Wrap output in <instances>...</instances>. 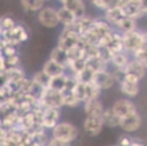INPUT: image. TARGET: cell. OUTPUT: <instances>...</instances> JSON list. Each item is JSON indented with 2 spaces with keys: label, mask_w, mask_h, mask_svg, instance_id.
I'll return each instance as SVG.
<instances>
[{
  "label": "cell",
  "mask_w": 147,
  "mask_h": 146,
  "mask_svg": "<svg viewBox=\"0 0 147 146\" xmlns=\"http://www.w3.org/2000/svg\"><path fill=\"white\" fill-rule=\"evenodd\" d=\"M133 58V56L130 53H128L127 51H120L116 53H112L111 61H110V67L116 70H125V67L128 66V64L130 62V59Z\"/></svg>",
  "instance_id": "obj_15"
},
{
  "label": "cell",
  "mask_w": 147,
  "mask_h": 146,
  "mask_svg": "<svg viewBox=\"0 0 147 146\" xmlns=\"http://www.w3.org/2000/svg\"><path fill=\"white\" fill-rule=\"evenodd\" d=\"M0 23H1V27H3V32H4V31L13 30V28L17 26L18 22L12 17V16L5 14V16H1V17H0Z\"/></svg>",
  "instance_id": "obj_31"
},
{
  "label": "cell",
  "mask_w": 147,
  "mask_h": 146,
  "mask_svg": "<svg viewBox=\"0 0 147 146\" xmlns=\"http://www.w3.org/2000/svg\"><path fill=\"white\" fill-rule=\"evenodd\" d=\"M21 8L27 13H38L48 3L45 0H20Z\"/></svg>",
  "instance_id": "obj_25"
},
{
  "label": "cell",
  "mask_w": 147,
  "mask_h": 146,
  "mask_svg": "<svg viewBox=\"0 0 147 146\" xmlns=\"http://www.w3.org/2000/svg\"><path fill=\"white\" fill-rule=\"evenodd\" d=\"M145 34H146V31H141L140 28L123 34L124 51H127L128 53H130L133 56L142 47L143 40H145Z\"/></svg>",
  "instance_id": "obj_3"
},
{
  "label": "cell",
  "mask_w": 147,
  "mask_h": 146,
  "mask_svg": "<svg viewBox=\"0 0 147 146\" xmlns=\"http://www.w3.org/2000/svg\"><path fill=\"white\" fill-rule=\"evenodd\" d=\"M36 21L39 25H41L45 28H57L61 26L58 17V7H54L52 4H45L38 13H36Z\"/></svg>",
  "instance_id": "obj_1"
},
{
  "label": "cell",
  "mask_w": 147,
  "mask_h": 146,
  "mask_svg": "<svg viewBox=\"0 0 147 146\" xmlns=\"http://www.w3.org/2000/svg\"><path fill=\"white\" fill-rule=\"evenodd\" d=\"M125 74H129V75H133V76L138 78L140 80H142L143 78L146 76V72H147V69L141 64L140 61H137L136 58H132L130 62L128 64V66L125 67L124 70Z\"/></svg>",
  "instance_id": "obj_17"
},
{
  "label": "cell",
  "mask_w": 147,
  "mask_h": 146,
  "mask_svg": "<svg viewBox=\"0 0 147 146\" xmlns=\"http://www.w3.org/2000/svg\"><path fill=\"white\" fill-rule=\"evenodd\" d=\"M105 123L101 116H85L83 122V131L88 136L96 137L101 135V132L105 128Z\"/></svg>",
  "instance_id": "obj_9"
},
{
  "label": "cell",
  "mask_w": 147,
  "mask_h": 146,
  "mask_svg": "<svg viewBox=\"0 0 147 146\" xmlns=\"http://www.w3.org/2000/svg\"><path fill=\"white\" fill-rule=\"evenodd\" d=\"M111 107L120 118H125V116H128V115H132V114H134V113H138L136 103L132 101V98H128V97L116 100L111 105Z\"/></svg>",
  "instance_id": "obj_7"
},
{
  "label": "cell",
  "mask_w": 147,
  "mask_h": 146,
  "mask_svg": "<svg viewBox=\"0 0 147 146\" xmlns=\"http://www.w3.org/2000/svg\"><path fill=\"white\" fill-rule=\"evenodd\" d=\"M4 62H5V67L8 69H13V67H18L21 64V58L20 54H14V56H4Z\"/></svg>",
  "instance_id": "obj_33"
},
{
  "label": "cell",
  "mask_w": 147,
  "mask_h": 146,
  "mask_svg": "<svg viewBox=\"0 0 147 146\" xmlns=\"http://www.w3.org/2000/svg\"><path fill=\"white\" fill-rule=\"evenodd\" d=\"M71 91H72L74 95H75L76 97L81 101V102L86 101V87H85V84H84V83L76 82V84L74 85V88Z\"/></svg>",
  "instance_id": "obj_32"
},
{
  "label": "cell",
  "mask_w": 147,
  "mask_h": 146,
  "mask_svg": "<svg viewBox=\"0 0 147 146\" xmlns=\"http://www.w3.org/2000/svg\"><path fill=\"white\" fill-rule=\"evenodd\" d=\"M61 5H63V7H66L69 10H71L78 18L88 14L86 4L84 0H66V1L62 3Z\"/></svg>",
  "instance_id": "obj_19"
},
{
  "label": "cell",
  "mask_w": 147,
  "mask_h": 146,
  "mask_svg": "<svg viewBox=\"0 0 147 146\" xmlns=\"http://www.w3.org/2000/svg\"><path fill=\"white\" fill-rule=\"evenodd\" d=\"M79 135H80V132H79V128L75 124L70 123V122H62V120L51 131L52 137L66 140V141H70V142H74L75 140H78Z\"/></svg>",
  "instance_id": "obj_2"
},
{
  "label": "cell",
  "mask_w": 147,
  "mask_h": 146,
  "mask_svg": "<svg viewBox=\"0 0 147 146\" xmlns=\"http://www.w3.org/2000/svg\"><path fill=\"white\" fill-rule=\"evenodd\" d=\"M90 32H93L97 36L98 40H101L102 38H105L106 35H109L110 32L114 31V26L111 23H109L103 17L101 18H94L93 23H92L90 28H89Z\"/></svg>",
  "instance_id": "obj_12"
},
{
  "label": "cell",
  "mask_w": 147,
  "mask_h": 146,
  "mask_svg": "<svg viewBox=\"0 0 147 146\" xmlns=\"http://www.w3.org/2000/svg\"><path fill=\"white\" fill-rule=\"evenodd\" d=\"M114 28H116L117 31H120L121 34H125V32H129V31H133V30H137L138 28V21L136 18H132V17H128V16H124L121 20L119 21L116 26Z\"/></svg>",
  "instance_id": "obj_23"
},
{
  "label": "cell",
  "mask_w": 147,
  "mask_h": 146,
  "mask_svg": "<svg viewBox=\"0 0 147 146\" xmlns=\"http://www.w3.org/2000/svg\"><path fill=\"white\" fill-rule=\"evenodd\" d=\"M43 107H63V92L54 91L52 88H45L38 101Z\"/></svg>",
  "instance_id": "obj_5"
},
{
  "label": "cell",
  "mask_w": 147,
  "mask_h": 146,
  "mask_svg": "<svg viewBox=\"0 0 147 146\" xmlns=\"http://www.w3.org/2000/svg\"><path fill=\"white\" fill-rule=\"evenodd\" d=\"M130 146H145L142 144V142H140V141H134V140H133V142H132V145Z\"/></svg>",
  "instance_id": "obj_36"
},
{
  "label": "cell",
  "mask_w": 147,
  "mask_h": 146,
  "mask_svg": "<svg viewBox=\"0 0 147 146\" xmlns=\"http://www.w3.org/2000/svg\"><path fill=\"white\" fill-rule=\"evenodd\" d=\"M132 142H133V139L128 133H125L119 137V140H117V146H130Z\"/></svg>",
  "instance_id": "obj_35"
},
{
  "label": "cell",
  "mask_w": 147,
  "mask_h": 146,
  "mask_svg": "<svg viewBox=\"0 0 147 146\" xmlns=\"http://www.w3.org/2000/svg\"><path fill=\"white\" fill-rule=\"evenodd\" d=\"M124 16L125 14H124V12H123L121 7H111V8H109V9L105 10L102 17H103L107 22L111 23V25L115 27V26L119 23V21L121 20Z\"/></svg>",
  "instance_id": "obj_20"
},
{
  "label": "cell",
  "mask_w": 147,
  "mask_h": 146,
  "mask_svg": "<svg viewBox=\"0 0 147 146\" xmlns=\"http://www.w3.org/2000/svg\"><path fill=\"white\" fill-rule=\"evenodd\" d=\"M93 82L96 83L102 91H109V89H111L115 84H117L116 78H115V75L112 74V71L110 69L96 72V76H94Z\"/></svg>",
  "instance_id": "obj_10"
},
{
  "label": "cell",
  "mask_w": 147,
  "mask_h": 146,
  "mask_svg": "<svg viewBox=\"0 0 147 146\" xmlns=\"http://www.w3.org/2000/svg\"><path fill=\"white\" fill-rule=\"evenodd\" d=\"M41 69H43L51 78L58 76V75L66 74V72H67V67H65V66H62V65L57 64L56 61H53V59H51V58H48L45 62H44L43 66H41Z\"/></svg>",
  "instance_id": "obj_18"
},
{
  "label": "cell",
  "mask_w": 147,
  "mask_h": 146,
  "mask_svg": "<svg viewBox=\"0 0 147 146\" xmlns=\"http://www.w3.org/2000/svg\"><path fill=\"white\" fill-rule=\"evenodd\" d=\"M31 79H32L38 85H40L41 88H44V89H45V88H49L51 76H49L43 69H40V70H38V71L34 72V75L31 76Z\"/></svg>",
  "instance_id": "obj_26"
},
{
  "label": "cell",
  "mask_w": 147,
  "mask_h": 146,
  "mask_svg": "<svg viewBox=\"0 0 147 146\" xmlns=\"http://www.w3.org/2000/svg\"><path fill=\"white\" fill-rule=\"evenodd\" d=\"M80 105H83V102L74 95L72 91H65L63 92V107L76 109Z\"/></svg>",
  "instance_id": "obj_28"
},
{
  "label": "cell",
  "mask_w": 147,
  "mask_h": 146,
  "mask_svg": "<svg viewBox=\"0 0 147 146\" xmlns=\"http://www.w3.org/2000/svg\"><path fill=\"white\" fill-rule=\"evenodd\" d=\"M58 17H59V23H61L62 27L72 26L74 22L76 21V18H78L71 10H69L66 7H63L61 4L58 5Z\"/></svg>",
  "instance_id": "obj_22"
},
{
  "label": "cell",
  "mask_w": 147,
  "mask_h": 146,
  "mask_svg": "<svg viewBox=\"0 0 147 146\" xmlns=\"http://www.w3.org/2000/svg\"><path fill=\"white\" fill-rule=\"evenodd\" d=\"M49 146H72V142L51 136V140H49Z\"/></svg>",
  "instance_id": "obj_34"
},
{
  "label": "cell",
  "mask_w": 147,
  "mask_h": 146,
  "mask_svg": "<svg viewBox=\"0 0 147 146\" xmlns=\"http://www.w3.org/2000/svg\"><path fill=\"white\" fill-rule=\"evenodd\" d=\"M27 78L26 72L23 71L22 67H13V69H8L5 71V80L4 82H9L12 84L17 85L18 91H20V84L23 82V80Z\"/></svg>",
  "instance_id": "obj_16"
},
{
  "label": "cell",
  "mask_w": 147,
  "mask_h": 146,
  "mask_svg": "<svg viewBox=\"0 0 147 146\" xmlns=\"http://www.w3.org/2000/svg\"><path fill=\"white\" fill-rule=\"evenodd\" d=\"M61 110L62 109L58 107H47L44 110L40 119V123L43 124L44 128L48 129V131H52L61 122V116H62Z\"/></svg>",
  "instance_id": "obj_8"
},
{
  "label": "cell",
  "mask_w": 147,
  "mask_h": 146,
  "mask_svg": "<svg viewBox=\"0 0 147 146\" xmlns=\"http://www.w3.org/2000/svg\"><path fill=\"white\" fill-rule=\"evenodd\" d=\"M47 3H52V1H54V0H45Z\"/></svg>",
  "instance_id": "obj_37"
},
{
  "label": "cell",
  "mask_w": 147,
  "mask_h": 146,
  "mask_svg": "<svg viewBox=\"0 0 147 146\" xmlns=\"http://www.w3.org/2000/svg\"><path fill=\"white\" fill-rule=\"evenodd\" d=\"M76 78V80L80 83H84V84H88V83H92L94 80V76H96V71L93 69L86 65L85 69H83L80 72H78L76 75H74Z\"/></svg>",
  "instance_id": "obj_27"
},
{
  "label": "cell",
  "mask_w": 147,
  "mask_h": 146,
  "mask_svg": "<svg viewBox=\"0 0 147 146\" xmlns=\"http://www.w3.org/2000/svg\"><path fill=\"white\" fill-rule=\"evenodd\" d=\"M99 45L109 48L112 53L124 51V43H123V34L120 31H117L116 28H114L112 32H110L109 35H106L105 38H102L99 40Z\"/></svg>",
  "instance_id": "obj_6"
},
{
  "label": "cell",
  "mask_w": 147,
  "mask_h": 146,
  "mask_svg": "<svg viewBox=\"0 0 147 146\" xmlns=\"http://www.w3.org/2000/svg\"><path fill=\"white\" fill-rule=\"evenodd\" d=\"M141 126H142V116L138 113H134L132 115L121 118L119 128L125 133H133V132H137L141 128Z\"/></svg>",
  "instance_id": "obj_11"
},
{
  "label": "cell",
  "mask_w": 147,
  "mask_h": 146,
  "mask_svg": "<svg viewBox=\"0 0 147 146\" xmlns=\"http://www.w3.org/2000/svg\"><path fill=\"white\" fill-rule=\"evenodd\" d=\"M86 87V100H94V98H101L102 89L94 82L85 84Z\"/></svg>",
  "instance_id": "obj_30"
},
{
  "label": "cell",
  "mask_w": 147,
  "mask_h": 146,
  "mask_svg": "<svg viewBox=\"0 0 147 146\" xmlns=\"http://www.w3.org/2000/svg\"><path fill=\"white\" fill-rule=\"evenodd\" d=\"M133 58H136L137 61H140L141 64L147 69V31L145 34V40H143L142 47L133 54Z\"/></svg>",
  "instance_id": "obj_29"
},
{
  "label": "cell",
  "mask_w": 147,
  "mask_h": 146,
  "mask_svg": "<svg viewBox=\"0 0 147 146\" xmlns=\"http://www.w3.org/2000/svg\"><path fill=\"white\" fill-rule=\"evenodd\" d=\"M80 43V34L75 30L74 27L69 26V27H62V30L59 31L58 39H57V45L59 48L69 51L72 47L78 45Z\"/></svg>",
  "instance_id": "obj_4"
},
{
  "label": "cell",
  "mask_w": 147,
  "mask_h": 146,
  "mask_svg": "<svg viewBox=\"0 0 147 146\" xmlns=\"http://www.w3.org/2000/svg\"><path fill=\"white\" fill-rule=\"evenodd\" d=\"M101 118H102V120H103L105 126L109 127V128H116V127H119L120 120H121V118L112 110V107L105 109V111H103Z\"/></svg>",
  "instance_id": "obj_21"
},
{
  "label": "cell",
  "mask_w": 147,
  "mask_h": 146,
  "mask_svg": "<svg viewBox=\"0 0 147 146\" xmlns=\"http://www.w3.org/2000/svg\"><path fill=\"white\" fill-rule=\"evenodd\" d=\"M83 111L85 116H102L105 111V105L101 101V98H94V100H86L83 102Z\"/></svg>",
  "instance_id": "obj_13"
},
{
  "label": "cell",
  "mask_w": 147,
  "mask_h": 146,
  "mask_svg": "<svg viewBox=\"0 0 147 146\" xmlns=\"http://www.w3.org/2000/svg\"><path fill=\"white\" fill-rule=\"evenodd\" d=\"M119 85V91L121 95H124L128 98H134L140 95V83L138 82H132V80L128 79H123L117 83Z\"/></svg>",
  "instance_id": "obj_14"
},
{
  "label": "cell",
  "mask_w": 147,
  "mask_h": 146,
  "mask_svg": "<svg viewBox=\"0 0 147 146\" xmlns=\"http://www.w3.org/2000/svg\"><path fill=\"white\" fill-rule=\"evenodd\" d=\"M48 58L53 59V61H56L57 64L62 65V66H65V67H67V65H69V54H67V51L59 48L58 45H56L53 49H52Z\"/></svg>",
  "instance_id": "obj_24"
},
{
  "label": "cell",
  "mask_w": 147,
  "mask_h": 146,
  "mask_svg": "<svg viewBox=\"0 0 147 146\" xmlns=\"http://www.w3.org/2000/svg\"><path fill=\"white\" fill-rule=\"evenodd\" d=\"M47 146H49V144H48V145H47Z\"/></svg>",
  "instance_id": "obj_38"
}]
</instances>
